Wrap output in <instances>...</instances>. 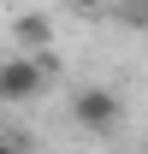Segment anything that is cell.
<instances>
[{
	"label": "cell",
	"mask_w": 148,
	"mask_h": 154,
	"mask_svg": "<svg viewBox=\"0 0 148 154\" xmlns=\"http://www.w3.org/2000/svg\"><path fill=\"white\" fill-rule=\"evenodd\" d=\"M0 154H24V148H18V142H0Z\"/></svg>",
	"instance_id": "cell-6"
},
{
	"label": "cell",
	"mask_w": 148,
	"mask_h": 154,
	"mask_svg": "<svg viewBox=\"0 0 148 154\" xmlns=\"http://www.w3.org/2000/svg\"><path fill=\"white\" fill-rule=\"evenodd\" d=\"M113 12H125V18L136 24V30H148V0H119Z\"/></svg>",
	"instance_id": "cell-4"
},
{
	"label": "cell",
	"mask_w": 148,
	"mask_h": 154,
	"mask_svg": "<svg viewBox=\"0 0 148 154\" xmlns=\"http://www.w3.org/2000/svg\"><path fill=\"white\" fill-rule=\"evenodd\" d=\"M48 89V71H42V59L30 54H12V59H0V101H30Z\"/></svg>",
	"instance_id": "cell-2"
},
{
	"label": "cell",
	"mask_w": 148,
	"mask_h": 154,
	"mask_svg": "<svg viewBox=\"0 0 148 154\" xmlns=\"http://www.w3.org/2000/svg\"><path fill=\"white\" fill-rule=\"evenodd\" d=\"M12 36H18V48H48V42H54V24L42 18V12H24V18L12 24Z\"/></svg>",
	"instance_id": "cell-3"
},
{
	"label": "cell",
	"mask_w": 148,
	"mask_h": 154,
	"mask_svg": "<svg viewBox=\"0 0 148 154\" xmlns=\"http://www.w3.org/2000/svg\"><path fill=\"white\" fill-rule=\"evenodd\" d=\"M71 125L89 136H113L125 125V101L113 95V89H77L71 95Z\"/></svg>",
	"instance_id": "cell-1"
},
{
	"label": "cell",
	"mask_w": 148,
	"mask_h": 154,
	"mask_svg": "<svg viewBox=\"0 0 148 154\" xmlns=\"http://www.w3.org/2000/svg\"><path fill=\"white\" fill-rule=\"evenodd\" d=\"M77 12H101V6H119V0H71Z\"/></svg>",
	"instance_id": "cell-5"
}]
</instances>
